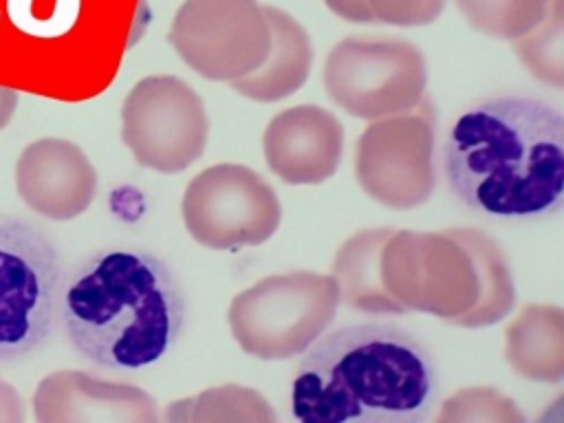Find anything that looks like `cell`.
<instances>
[{
	"mask_svg": "<svg viewBox=\"0 0 564 423\" xmlns=\"http://www.w3.org/2000/svg\"><path fill=\"white\" fill-rule=\"evenodd\" d=\"M449 192L471 212L531 223L564 200V117L535 97H491L465 108L443 143Z\"/></svg>",
	"mask_w": 564,
	"mask_h": 423,
	"instance_id": "cell-1",
	"label": "cell"
},
{
	"mask_svg": "<svg viewBox=\"0 0 564 423\" xmlns=\"http://www.w3.org/2000/svg\"><path fill=\"white\" fill-rule=\"evenodd\" d=\"M436 399L432 355L386 322L319 335L291 381L293 419L304 423H419L432 416Z\"/></svg>",
	"mask_w": 564,
	"mask_h": 423,
	"instance_id": "cell-2",
	"label": "cell"
},
{
	"mask_svg": "<svg viewBox=\"0 0 564 423\" xmlns=\"http://www.w3.org/2000/svg\"><path fill=\"white\" fill-rule=\"evenodd\" d=\"M64 330L88 361L143 368L178 339L185 319L181 286L163 260L130 249L99 251L66 280Z\"/></svg>",
	"mask_w": 564,
	"mask_h": 423,
	"instance_id": "cell-3",
	"label": "cell"
},
{
	"mask_svg": "<svg viewBox=\"0 0 564 423\" xmlns=\"http://www.w3.org/2000/svg\"><path fill=\"white\" fill-rule=\"evenodd\" d=\"M337 306V286L328 273H273L231 300L227 324L247 355L282 361L302 355L324 335Z\"/></svg>",
	"mask_w": 564,
	"mask_h": 423,
	"instance_id": "cell-4",
	"label": "cell"
},
{
	"mask_svg": "<svg viewBox=\"0 0 564 423\" xmlns=\"http://www.w3.org/2000/svg\"><path fill=\"white\" fill-rule=\"evenodd\" d=\"M425 55L405 40L344 37L324 62L328 99L364 121L414 110L425 99Z\"/></svg>",
	"mask_w": 564,
	"mask_h": 423,
	"instance_id": "cell-5",
	"label": "cell"
},
{
	"mask_svg": "<svg viewBox=\"0 0 564 423\" xmlns=\"http://www.w3.org/2000/svg\"><path fill=\"white\" fill-rule=\"evenodd\" d=\"M59 260L31 223L0 214V361L20 359L53 328Z\"/></svg>",
	"mask_w": 564,
	"mask_h": 423,
	"instance_id": "cell-6",
	"label": "cell"
},
{
	"mask_svg": "<svg viewBox=\"0 0 564 423\" xmlns=\"http://www.w3.org/2000/svg\"><path fill=\"white\" fill-rule=\"evenodd\" d=\"M181 214L187 234L200 247L227 251L267 242L280 227L282 205L256 170L216 163L187 183Z\"/></svg>",
	"mask_w": 564,
	"mask_h": 423,
	"instance_id": "cell-7",
	"label": "cell"
},
{
	"mask_svg": "<svg viewBox=\"0 0 564 423\" xmlns=\"http://www.w3.org/2000/svg\"><path fill=\"white\" fill-rule=\"evenodd\" d=\"M209 117L200 95L176 75L139 79L121 106V141L139 165L161 174L187 170L205 152Z\"/></svg>",
	"mask_w": 564,
	"mask_h": 423,
	"instance_id": "cell-8",
	"label": "cell"
},
{
	"mask_svg": "<svg viewBox=\"0 0 564 423\" xmlns=\"http://www.w3.org/2000/svg\"><path fill=\"white\" fill-rule=\"evenodd\" d=\"M379 271L405 311L445 322L467 313L478 297L471 258L447 231L394 229L381 249Z\"/></svg>",
	"mask_w": 564,
	"mask_h": 423,
	"instance_id": "cell-9",
	"label": "cell"
},
{
	"mask_svg": "<svg viewBox=\"0 0 564 423\" xmlns=\"http://www.w3.org/2000/svg\"><path fill=\"white\" fill-rule=\"evenodd\" d=\"M167 42L196 75L231 84L262 64L271 35L258 0H185Z\"/></svg>",
	"mask_w": 564,
	"mask_h": 423,
	"instance_id": "cell-10",
	"label": "cell"
},
{
	"mask_svg": "<svg viewBox=\"0 0 564 423\" xmlns=\"http://www.w3.org/2000/svg\"><path fill=\"white\" fill-rule=\"evenodd\" d=\"M421 104L410 112L370 121L357 139L359 187L379 205L397 212L421 207L436 187L434 121Z\"/></svg>",
	"mask_w": 564,
	"mask_h": 423,
	"instance_id": "cell-11",
	"label": "cell"
},
{
	"mask_svg": "<svg viewBox=\"0 0 564 423\" xmlns=\"http://www.w3.org/2000/svg\"><path fill=\"white\" fill-rule=\"evenodd\" d=\"M262 150L282 183L319 185L335 176L341 163L344 126L322 106H291L267 123Z\"/></svg>",
	"mask_w": 564,
	"mask_h": 423,
	"instance_id": "cell-12",
	"label": "cell"
},
{
	"mask_svg": "<svg viewBox=\"0 0 564 423\" xmlns=\"http://www.w3.org/2000/svg\"><path fill=\"white\" fill-rule=\"evenodd\" d=\"M15 187L24 205L51 220L84 214L97 194V170L68 139H37L15 163Z\"/></svg>",
	"mask_w": 564,
	"mask_h": 423,
	"instance_id": "cell-13",
	"label": "cell"
},
{
	"mask_svg": "<svg viewBox=\"0 0 564 423\" xmlns=\"http://www.w3.org/2000/svg\"><path fill=\"white\" fill-rule=\"evenodd\" d=\"M37 423H156L154 399L139 386L106 381L82 370L46 375L33 394Z\"/></svg>",
	"mask_w": 564,
	"mask_h": 423,
	"instance_id": "cell-14",
	"label": "cell"
},
{
	"mask_svg": "<svg viewBox=\"0 0 564 423\" xmlns=\"http://www.w3.org/2000/svg\"><path fill=\"white\" fill-rule=\"evenodd\" d=\"M271 44L262 64L249 75L231 82V88L258 104H275L295 95L308 79L313 66V44L306 29L286 11L262 7Z\"/></svg>",
	"mask_w": 564,
	"mask_h": 423,
	"instance_id": "cell-15",
	"label": "cell"
},
{
	"mask_svg": "<svg viewBox=\"0 0 564 423\" xmlns=\"http://www.w3.org/2000/svg\"><path fill=\"white\" fill-rule=\"evenodd\" d=\"M392 227H370L352 234L337 249L330 278L335 280L339 304L364 315H403L408 313L383 286L379 258Z\"/></svg>",
	"mask_w": 564,
	"mask_h": 423,
	"instance_id": "cell-16",
	"label": "cell"
},
{
	"mask_svg": "<svg viewBox=\"0 0 564 423\" xmlns=\"http://www.w3.org/2000/svg\"><path fill=\"white\" fill-rule=\"evenodd\" d=\"M505 359L516 375L535 383L564 379V311L527 304L505 328Z\"/></svg>",
	"mask_w": 564,
	"mask_h": 423,
	"instance_id": "cell-17",
	"label": "cell"
},
{
	"mask_svg": "<svg viewBox=\"0 0 564 423\" xmlns=\"http://www.w3.org/2000/svg\"><path fill=\"white\" fill-rule=\"evenodd\" d=\"M445 231L465 247L478 280L474 306L449 324L460 328H487L509 317L516 306V282L500 245L476 227H449Z\"/></svg>",
	"mask_w": 564,
	"mask_h": 423,
	"instance_id": "cell-18",
	"label": "cell"
},
{
	"mask_svg": "<svg viewBox=\"0 0 564 423\" xmlns=\"http://www.w3.org/2000/svg\"><path fill=\"white\" fill-rule=\"evenodd\" d=\"M163 419L167 423H273L278 421V414L258 390L225 383L207 388L194 397L172 401L165 408Z\"/></svg>",
	"mask_w": 564,
	"mask_h": 423,
	"instance_id": "cell-19",
	"label": "cell"
},
{
	"mask_svg": "<svg viewBox=\"0 0 564 423\" xmlns=\"http://www.w3.org/2000/svg\"><path fill=\"white\" fill-rule=\"evenodd\" d=\"M564 0H549L544 18L513 40L522 66L542 84L564 88Z\"/></svg>",
	"mask_w": 564,
	"mask_h": 423,
	"instance_id": "cell-20",
	"label": "cell"
},
{
	"mask_svg": "<svg viewBox=\"0 0 564 423\" xmlns=\"http://www.w3.org/2000/svg\"><path fill=\"white\" fill-rule=\"evenodd\" d=\"M454 4L474 31L513 42L544 18L549 0H454Z\"/></svg>",
	"mask_w": 564,
	"mask_h": 423,
	"instance_id": "cell-21",
	"label": "cell"
},
{
	"mask_svg": "<svg viewBox=\"0 0 564 423\" xmlns=\"http://www.w3.org/2000/svg\"><path fill=\"white\" fill-rule=\"evenodd\" d=\"M438 423H524L516 401L491 386H471L449 394L436 414Z\"/></svg>",
	"mask_w": 564,
	"mask_h": 423,
	"instance_id": "cell-22",
	"label": "cell"
},
{
	"mask_svg": "<svg viewBox=\"0 0 564 423\" xmlns=\"http://www.w3.org/2000/svg\"><path fill=\"white\" fill-rule=\"evenodd\" d=\"M447 0H368L372 22L390 26H425L441 18Z\"/></svg>",
	"mask_w": 564,
	"mask_h": 423,
	"instance_id": "cell-23",
	"label": "cell"
},
{
	"mask_svg": "<svg viewBox=\"0 0 564 423\" xmlns=\"http://www.w3.org/2000/svg\"><path fill=\"white\" fill-rule=\"evenodd\" d=\"M330 13L352 24H370L372 15L368 11V0H324Z\"/></svg>",
	"mask_w": 564,
	"mask_h": 423,
	"instance_id": "cell-24",
	"label": "cell"
},
{
	"mask_svg": "<svg viewBox=\"0 0 564 423\" xmlns=\"http://www.w3.org/2000/svg\"><path fill=\"white\" fill-rule=\"evenodd\" d=\"M24 412H22V401L18 390L0 379V423H22Z\"/></svg>",
	"mask_w": 564,
	"mask_h": 423,
	"instance_id": "cell-25",
	"label": "cell"
},
{
	"mask_svg": "<svg viewBox=\"0 0 564 423\" xmlns=\"http://www.w3.org/2000/svg\"><path fill=\"white\" fill-rule=\"evenodd\" d=\"M18 108V93L9 86H0V130L11 121Z\"/></svg>",
	"mask_w": 564,
	"mask_h": 423,
	"instance_id": "cell-26",
	"label": "cell"
}]
</instances>
